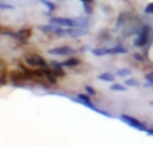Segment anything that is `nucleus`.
<instances>
[{"instance_id":"nucleus-1","label":"nucleus","mask_w":153,"mask_h":146,"mask_svg":"<svg viewBox=\"0 0 153 146\" xmlns=\"http://www.w3.org/2000/svg\"><path fill=\"white\" fill-rule=\"evenodd\" d=\"M128 50L124 46H116V47L111 48H97V50H93V54L97 56H102L106 54H126Z\"/></svg>"},{"instance_id":"nucleus-2","label":"nucleus","mask_w":153,"mask_h":146,"mask_svg":"<svg viewBox=\"0 0 153 146\" xmlns=\"http://www.w3.org/2000/svg\"><path fill=\"white\" fill-rule=\"evenodd\" d=\"M26 62H27V64H30V66H32V67H40V69H42V67L47 66L45 59L40 55H36V54H30V55H27Z\"/></svg>"},{"instance_id":"nucleus-3","label":"nucleus","mask_w":153,"mask_h":146,"mask_svg":"<svg viewBox=\"0 0 153 146\" xmlns=\"http://www.w3.org/2000/svg\"><path fill=\"white\" fill-rule=\"evenodd\" d=\"M122 121H124L125 123H128L129 126H132V128H134V129H137V130H146V128H145V125H144L141 121H138V119H136V118H133V117H130V115H126V114H122L121 117Z\"/></svg>"},{"instance_id":"nucleus-4","label":"nucleus","mask_w":153,"mask_h":146,"mask_svg":"<svg viewBox=\"0 0 153 146\" xmlns=\"http://www.w3.org/2000/svg\"><path fill=\"white\" fill-rule=\"evenodd\" d=\"M50 21L51 24H55V26H59V27H69V28L76 27V21L69 18H51Z\"/></svg>"},{"instance_id":"nucleus-5","label":"nucleus","mask_w":153,"mask_h":146,"mask_svg":"<svg viewBox=\"0 0 153 146\" xmlns=\"http://www.w3.org/2000/svg\"><path fill=\"white\" fill-rule=\"evenodd\" d=\"M149 35H151V29H149V27L148 26H144L143 29H141V32H140L138 39L134 42L136 47H143V46H145L146 42H148V39H149Z\"/></svg>"},{"instance_id":"nucleus-6","label":"nucleus","mask_w":153,"mask_h":146,"mask_svg":"<svg viewBox=\"0 0 153 146\" xmlns=\"http://www.w3.org/2000/svg\"><path fill=\"white\" fill-rule=\"evenodd\" d=\"M74 52L75 50L70 46H59V47L48 50V54H51V55H73Z\"/></svg>"},{"instance_id":"nucleus-7","label":"nucleus","mask_w":153,"mask_h":146,"mask_svg":"<svg viewBox=\"0 0 153 146\" xmlns=\"http://www.w3.org/2000/svg\"><path fill=\"white\" fill-rule=\"evenodd\" d=\"M78 99H79V102L81 103H83L85 106H87L89 109H91V110H97V107L93 105V102L90 101V98L87 95H85V94H78Z\"/></svg>"},{"instance_id":"nucleus-8","label":"nucleus","mask_w":153,"mask_h":146,"mask_svg":"<svg viewBox=\"0 0 153 146\" xmlns=\"http://www.w3.org/2000/svg\"><path fill=\"white\" fill-rule=\"evenodd\" d=\"M51 67H53L54 72H55L56 75H59V77H63V75H65L63 66H62V63H58V62H53V63H51Z\"/></svg>"},{"instance_id":"nucleus-9","label":"nucleus","mask_w":153,"mask_h":146,"mask_svg":"<svg viewBox=\"0 0 153 146\" xmlns=\"http://www.w3.org/2000/svg\"><path fill=\"white\" fill-rule=\"evenodd\" d=\"M79 63H81V60H79L78 58H70V59H67V60L62 62V66L63 67H75V66H78Z\"/></svg>"},{"instance_id":"nucleus-10","label":"nucleus","mask_w":153,"mask_h":146,"mask_svg":"<svg viewBox=\"0 0 153 146\" xmlns=\"http://www.w3.org/2000/svg\"><path fill=\"white\" fill-rule=\"evenodd\" d=\"M98 79L103 80V82H113L114 80V75L110 72H102V74L98 75Z\"/></svg>"},{"instance_id":"nucleus-11","label":"nucleus","mask_w":153,"mask_h":146,"mask_svg":"<svg viewBox=\"0 0 153 146\" xmlns=\"http://www.w3.org/2000/svg\"><path fill=\"white\" fill-rule=\"evenodd\" d=\"M125 85L129 86V87H137V86H140V83L134 78H128V79H125Z\"/></svg>"},{"instance_id":"nucleus-12","label":"nucleus","mask_w":153,"mask_h":146,"mask_svg":"<svg viewBox=\"0 0 153 146\" xmlns=\"http://www.w3.org/2000/svg\"><path fill=\"white\" fill-rule=\"evenodd\" d=\"M130 74H132V71H130L129 69H122V70H118V71H117V75H118V77H129Z\"/></svg>"},{"instance_id":"nucleus-13","label":"nucleus","mask_w":153,"mask_h":146,"mask_svg":"<svg viewBox=\"0 0 153 146\" xmlns=\"http://www.w3.org/2000/svg\"><path fill=\"white\" fill-rule=\"evenodd\" d=\"M110 90H113V91H126L125 90V86L120 85V83H114V85H111Z\"/></svg>"},{"instance_id":"nucleus-14","label":"nucleus","mask_w":153,"mask_h":146,"mask_svg":"<svg viewBox=\"0 0 153 146\" xmlns=\"http://www.w3.org/2000/svg\"><path fill=\"white\" fill-rule=\"evenodd\" d=\"M144 11H145V13H148V15H153V3H149Z\"/></svg>"},{"instance_id":"nucleus-15","label":"nucleus","mask_w":153,"mask_h":146,"mask_svg":"<svg viewBox=\"0 0 153 146\" xmlns=\"http://www.w3.org/2000/svg\"><path fill=\"white\" fill-rule=\"evenodd\" d=\"M85 90H86V93L89 94V95H95V91H94V88H93V87H90V86H86V87H85Z\"/></svg>"},{"instance_id":"nucleus-16","label":"nucleus","mask_w":153,"mask_h":146,"mask_svg":"<svg viewBox=\"0 0 153 146\" xmlns=\"http://www.w3.org/2000/svg\"><path fill=\"white\" fill-rule=\"evenodd\" d=\"M42 1H43V3H45V4H46V5H47V7H48V8H50V10H54V8H55V7H54V5H53V4H51V3H50V1H47V0H42Z\"/></svg>"},{"instance_id":"nucleus-17","label":"nucleus","mask_w":153,"mask_h":146,"mask_svg":"<svg viewBox=\"0 0 153 146\" xmlns=\"http://www.w3.org/2000/svg\"><path fill=\"white\" fill-rule=\"evenodd\" d=\"M145 79H146V80H153V71L145 75Z\"/></svg>"},{"instance_id":"nucleus-18","label":"nucleus","mask_w":153,"mask_h":146,"mask_svg":"<svg viewBox=\"0 0 153 146\" xmlns=\"http://www.w3.org/2000/svg\"><path fill=\"white\" fill-rule=\"evenodd\" d=\"M134 59L136 60H144L143 55H140V54H134Z\"/></svg>"},{"instance_id":"nucleus-19","label":"nucleus","mask_w":153,"mask_h":146,"mask_svg":"<svg viewBox=\"0 0 153 146\" xmlns=\"http://www.w3.org/2000/svg\"><path fill=\"white\" fill-rule=\"evenodd\" d=\"M145 87H153V80H146V82H145Z\"/></svg>"},{"instance_id":"nucleus-20","label":"nucleus","mask_w":153,"mask_h":146,"mask_svg":"<svg viewBox=\"0 0 153 146\" xmlns=\"http://www.w3.org/2000/svg\"><path fill=\"white\" fill-rule=\"evenodd\" d=\"M0 8H1V10H4V8H12V7H11V5H5L4 3H3V4H0Z\"/></svg>"},{"instance_id":"nucleus-21","label":"nucleus","mask_w":153,"mask_h":146,"mask_svg":"<svg viewBox=\"0 0 153 146\" xmlns=\"http://www.w3.org/2000/svg\"><path fill=\"white\" fill-rule=\"evenodd\" d=\"M151 105H152V106H153V101H152V102H151Z\"/></svg>"}]
</instances>
